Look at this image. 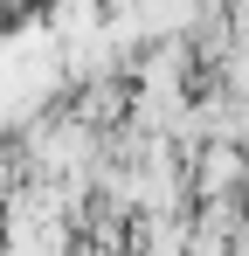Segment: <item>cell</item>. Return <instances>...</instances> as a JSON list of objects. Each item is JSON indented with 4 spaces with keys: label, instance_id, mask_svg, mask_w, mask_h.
I'll return each instance as SVG.
<instances>
[{
    "label": "cell",
    "instance_id": "obj_1",
    "mask_svg": "<svg viewBox=\"0 0 249 256\" xmlns=\"http://www.w3.org/2000/svg\"><path fill=\"white\" fill-rule=\"evenodd\" d=\"M124 97H132V84H124V76H104V84H90V90H83L70 111H76L90 132H111V125L124 118Z\"/></svg>",
    "mask_w": 249,
    "mask_h": 256
}]
</instances>
